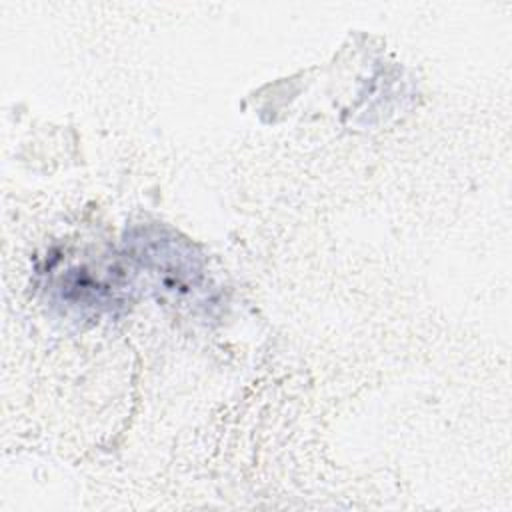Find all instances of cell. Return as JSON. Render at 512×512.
Listing matches in <instances>:
<instances>
[{
	"label": "cell",
	"mask_w": 512,
	"mask_h": 512,
	"mask_svg": "<svg viewBox=\"0 0 512 512\" xmlns=\"http://www.w3.org/2000/svg\"><path fill=\"white\" fill-rule=\"evenodd\" d=\"M124 256L164 296L194 302L208 292L202 254L186 238L164 226L132 228L124 240Z\"/></svg>",
	"instance_id": "obj_1"
},
{
	"label": "cell",
	"mask_w": 512,
	"mask_h": 512,
	"mask_svg": "<svg viewBox=\"0 0 512 512\" xmlns=\"http://www.w3.org/2000/svg\"><path fill=\"white\" fill-rule=\"evenodd\" d=\"M126 270L108 264L102 270H94L88 266H72L68 268L58 284L56 294L58 300L80 314H104L114 312L124 306L128 300V278Z\"/></svg>",
	"instance_id": "obj_2"
}]
</instances>
